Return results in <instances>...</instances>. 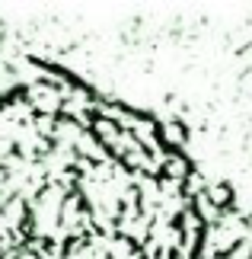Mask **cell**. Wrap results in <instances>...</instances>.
Returning <instances> with one entry per match:
<instances>
[{
    "label": "cell",
    "instance_id": "obj_1",
    "mask_svg": "<svg viewBox=\"0 0 252 259\" xmlns=\"http://www.w3.org/2000/svg\"><path fill=\"white\" fill-rule=\"evenodd\" d=\"M23 96L29 99V106L35 109V115H55L61 118L64 112V93L52 83H26Z\"/></svg>",
    "mask_w": 252,
    "mask_h": 259
},
{
    "label": "cell",
    "instance_id": "obj_4",
    "mask_svg": "<svg viewBox=\"0 0 252 259\" xmlns=\"http://www.w3.org/2000/svg\"><path fill=\"white\" fill-rule=\"evenodd\" d=\"M160 141H163V147H166L169 154H173V151H182L185 141H188L185 125L182 122H163V125H160Z\"/></svg>",
    "mask_w": 252,
    "mask_h": 259
},
{
    "label": "cell",
    "instance_id": "obj_5",
    "mask_svg": "<svg viewBox=\"0 0 252 259\" xmlns=\"http://www.w3.org/2000/svg\"><path fill=\"white\" fill-rule=\"evenodd\" d=\"M208 198H211V202H214L217 208H224V211H230V205H233L236 192H233V186H230V183H211V189H208Z\"/></svg>",
    "mask_w": 252,
    "mask_h": 259
},
{
    "label": "cell",
    "instance_id": "obj_3",
    "mask_svg": "<svg viewBox=\"0 0 252 259\" xmlns=\"http://www.w3.org/2000/svg\"><path fill=\"white\" fill-rule=\"evenodd\" d=\"M195 173L191 170V163H188V157L182 154V151H173L166 157V163H163V179H173V183H179V186H185V179Z\"/></svg>",
    "mask_w": 252,
    "mask_h": 259
},
{
    "label": "cell",
    "instance_id": "obj_2",
    "mask_svg": "<svg viewBox=\"0 0 252 259\" xmlns=\"http://www.w3.org/2000/svg\"><path fill=\"white\" fill-rule=\"evenodd\" d=\"M77 157H83V160H89V163H112L115 160L93 132H83V138L77 141Z\"/></svg>",
    "mask_w": 252,
    "mask_h": 259
},
{
    "label": "cell",
    "instance_id": "obj_6",
    "mask_svg": "<svg viewBox=\"0 0 252 259\" xmlns=\"http://www.w3.org/2000/svg\"><path fill=\"white\" fill-rule=\"evenodd\" d=\"M246 227H249V240H252V211L246 214Z\"/></svg>",
    "mask_w": 252,
    "mask_h": 259
}]
</instances>
